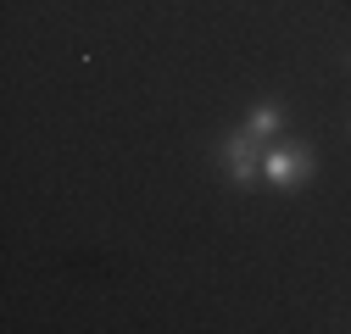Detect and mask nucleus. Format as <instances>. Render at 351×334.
Wrapping results in <instances>:
<instances>
[{"label": "nucleus", "mask_w": 351, "mask_h": 334, "mask_svg": "<svg viewBox=\"0 0 351 334\" xmlns=\"http://www.w3.org/2000/svg\"><path fill=\"white\" fill-rule=\"evenodd\" d=\"M318 173V151L313 140H274V145H262V190H274V195H295L306 190Z\"/></svg>", "instance_id": "nucleus-1"}, {"label": "nucleus", "mask_w": 351, "mask_h": 334, "mask_svg": "<svg viewBox=\"0 0 351 334\" xmlns=\"http://www.w3.org/2000/svg\"><path fill=\"white\" fill-rule=\"evenodd\" d=\"M212 167H217V179H223V184H234V190H256V184H262V145L234 123L229 134L212 140Z\"/></svg>", "instance_id": "nucleus-2"}, {"label": "nucleus", "mask_w": 351, "mask_h": 334, "mask_svg": "<svg viewBox=\"0 0 351 334\" xmlns=\"http://www.w3.org/2000/svg\"><path fill=\"white\" fill-rule=\"evenodd\" d=\"M240 129H245L256 145H274V140L290 134V106H285L279 95H256V101L245 106V117H240Z\"/></svg>", "instance_id": "nucleus-3"}, {"label": "nucleus", "mask_w": 351, "mask_h": 334, "mask_svg": "<svg viewBox=\"0 0 351 334\" xmlns=\"http://www.w3.org/2000/svg\"><path fill=\"white\" fill-rule=\"evenodd\" d=\"M346 67H351V51H346Z\"/></svg>", "instance_id": "nucleus-4"}]
</instances>
